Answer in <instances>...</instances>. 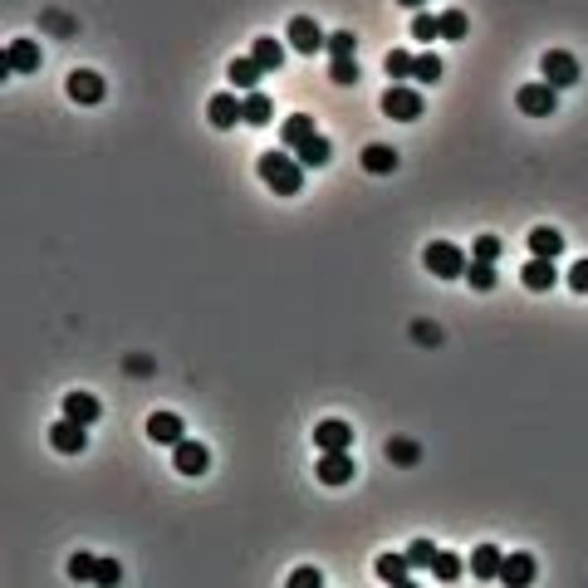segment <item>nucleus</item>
I'll return each mask as SVG.
<instances>
[{"instance_id":"12","label":"nucleus","mask_w":588,"mask_h":588,"mask_svg":"<svg viewBox=\"0 0 588 588\" xmlns=\"http://www.w3.org/2000/svg\"><path fill=\"white\" fill-rule=\"evenodd\" d=\"M103 93H108L103 74H93V69H74V74H69V99H74V103L93 108V103H103Z\"/></svg>"},{"instance_id":"39","label":"nucleus","mask_w":588,"mask_h":588,"mask_svg":"<svg viewBox=\"0 0 588 588\" xmlns=\"http://www.w3.org/2000/svg\"><path fill=\"white\" fill-rule=\"evenodd\" d=\"M285 588H324V574L314 569V564H299V569L285 579Z\"/></svg>"},{"instance_id":"27","label":"nucleus","mask_w":588,"mask_h":588,"mask_svg":"<svg viewBox=\"0 0 588 588\" xmlns=\"http://www.w3.org/2000/svg\"><path fill=\"white\" fill-rule=\"evenodd\" d=\"M412 69H417V55H407V49H387V55H383V74L393 83L412 79Z\"/></svg>"},{"instance_id":"21","label":"nucleus","mask_w":588,"mask_h":588,"mask_svg":"<svg viewBox=\"0 0 588 588\" xmlns=\"http://www.w3.org/2000/svg\"><path fill=\"white\" fill-rule=\"evenodd\" d=\"M65 417H74V422H83V427H93L103 417V407H99V397L93 393H69L65 397Z\"/></svg>"},{"instance_id":"14","label":"nucleus","mask_w":588,"mask_h":588,"mask_svg":"<svg viewBox=\"0 0 588 588\" xmlns=\"http://www.w3.org/2000/svg\"><path fill=\"white\" fill-rule=\"evenodd\" d=\"M534 574H540V564H534V554L514 549V554H506V569H500V584H506V588H530V584H534Z\"/></svg>"},{"instance_id":"2","label":"nucleus","mask_w":588,"mask_h":588,"mask_svg":"<svg viewBox=\"0 0 588 588\" xmlns=\"http://www.w3.org/2000/svg\"><path fill=\"white\" fill-rule=\"evenodd\" d=\"M422 265H427V275H437V280H466L471 255L461 246H451V240H432V246L422 250Z\"/></svg>"},{"instance_id":"22","label":"nucleus","mask_w":588,"mask_h":588,"mask_svg":"<svg viewBox=\"0 0 588 588\" xmlns=\"http://www.w3.org/2000/svg\"><path fill=\"white\" fill-rule=\"evenodd\" d=\"M314 133H319V128H314V118H309V113H290V118L280 123V143H285L290 152H294L299 143H309Z\"/></svg>"},{"instance_id":"5","label":"nucleus","mask_w":588,"mask_h":588,"mask_svg":"<svg viewBox=\"0 0 588 588\" xmlns=\"http://www.w3.org/2000/svg\"><path fill=\"white\" fill-rule=\"evenodd\" d=\"M579 59L569 55V49H549V55L540 59V79L544 83H554V89H574L579 83Z\"/></svg>"},{"instance_id":"30","label":"nucleus","mask_w":588,"mask_h":588,"mask_svg":"<svg viewBox=\"0 0 588 588\" xmlns=\"http://www.w3.org/2000/svg\"><path fill=\"white\" fill-rule=\"evenodd\" d=\"M461 574H466V564H461V554L441 549V554H437V564H432V579H437V584H456Z\"/></svg>"},{"instance_id":"17","label":"nucleus","mask_w":588,"mask_h":588,"mask_svg":"<svg viewBox=\"0 0 588 588\" xmlns=\"http://www.w3.org/2000/svg\"><path fill=\"white\" fill-rule=\"evenodd\" d=\"M397 147H387V143H368L363 147V172H373V177H393L397 172Z\"/></svg>"},{"instance_id":"36","label":"nucleus","mask_w":588,"mask_h":588,"mask_svg":"<svg viewBox=\"0 0 588 588\" xmlns=\"http://www.w3.org/2000/svg\"><path fill=\"white\" fill-rule=\"evenodd\" d=\"M359 59H329V79L333 83H343V89H349V83H359Z\"/></svg>"},{"instance_id":"33","label":"nucleus","mask_w":588,"mask_h":588,"mask_svg":"<svg viewBox=\"0 0 588 588\" xmlns=\"http://www.w3.org/2000/svg\"><path fill=\"white\" fill-rule=\"evenodd\" d=\"M353 49H359V35H353V30H333L329 35V59H353Z\"/></svg>"},{"instance_id":"15","label":"nucleus","mask_w":588,"mask_h":588,"mask_svg":"<svg viewBox=\"0 0 588 588\" xmlns=\"http://www.w3.org/2000/svg\"><path fill=\"white\" fill-rule=\"evenodd\" d=\"M500 569H506V554H500L496 544H476V549H471V579L490 584V579H500Z\"/></svg>"},{"instance_id":"31","label":"nucleus","mask_w":588,"mask_h":588,"mask_svg":"<svg viewBox=\"0 0 588 588\" xmlns=\"http://www.w3.org/2000/svg\"><path fill=\"white\" fill-rule=\"evenodd\" d=\"M466 30H471V20H466V10H441V39H466Z\"/></svg>"},{"instance_id":"3","label":"nucleus","mask_w":588,"mask_h":588,"mask_svg":"<svg viewBox=\"0 0 588 588\" xmlns=\"http://www.w3.org/2000/svg\"><path fill=\"white\" fill-rule=\"evenodd\" d=\"M422 108H427V99H422V89H417V83H387V93H383V118L417 123V118H422Z\"/></svg>"},{"instance_id":"28","label":"nucleus","mask_w":588,"mask_h":588,"mask_svg":"<svg viewBox=\"0 0 588 588\" xmlns=\"http://www.w3.org/2000/svg\"><path fill=\"white\" fill-rule=\"evenodd\" d=\"M441 74H446V65L427 49V55H417V69H412V79H417V89H432V83H441Z\"/></svg>"},{"instance_id":"40","label":"nucleus","mask_w":588,"mask_h":588,"mask_svg":"<svg viewBox=\"0 0 588 588\" xmlns=\"http://www.w3.org/2000/svg\"><path fill=\"white\" fill-rule=\"evenodd\" d=\"M93 584H99V588H118V584H123L118 559H99V574H93Z\"/></svg>"},{"instance_id":"16","label":"nucleus","mask_w":588,"mask_h":588,"mask_svg":"<svg viewBox=\"0 0 588 588\" xmlns=\"http://www.w3.org/2000/svg\"><path fill=\"white\" fill-rule=\"evenodd\" d=\"M147 437H152L157 446H177V441H186L182 417H177V412H152V417H147Z\"/></svg>"},{"instance_id":"26","label":"nucleus","mask_w":588,"mask_h":588,"mask_svg":"<svg viewBox=\"0 0 588 588\" xmlns=\"http://www.w3.org/2000/svg\"><path fill=\"white\" fill-rule=\"evenodd\" d=\"M275 118V99H270V93H246V123L250 128H265V123Z\"/></svg>"},{"instance_id":"8","label":"nucleus","mask_w":588,"mask_h":588,"mask_svg":"<svg viewBox=\"0 0 588 588\" xmlns=\"http://www.w3.org/2000/svg\"><path fill=\"white\" fill-rule=\"evenodd\" d=\"M353 451H319V466H314V476L324 480V486H349L353 480Z\"/></svg>"},{"instance_id":"7","label":"nucleus","mask_w":588,"mask_h":588,"mask_svg":"<svg viewBox=\"0 0 588 588\" xmlns=\"http://www.w3.org/2000/svg\"><path fill=\"white\" fill-rule=\"evenodd\" d=\"M290 49H299V55H319V49H329V35L319 30V20L314 15H294L290 20Z\"/></svg>"},{"instance_id":"24","label":"nucleus","mask_w":588,"mask_h":588,"mask_svg":"<svg viewBox=\"0 0 588 588\" xmlns=\"http://www.w3.org/2000/svg\"><path fill=\"white\" fill-rule=\"evenodd\" d=\"M294 157H299V162H304V172H309V167H329L333 147H329V138H324V133H314L309 143H299V147H294Z\"/></svg>"},{"instance_id":"41","label":"nucleus","mask_w":588,"mask_h":588,"mask_svg":"<svg viewBox=\"0 0 588 588\" xmlns=\"http://www.w3.org/2000/svg\"><path fill=\"white\" fill-rule=\"evenodd\" d=\"M569 290H574V294H588V255H579V260L569 265Z\"/></svg>"},{"instance_id":"32","label":"nucleus","mask_w":588,"mask_h":588,"mask_svg":"<svg viewBox=\"0 0 588 588\" xmlns=\"http://www.w3.org/2000/svg\"><path fill=\"white\" fill-rule=\"evenodd\" d=\"M437 544L432 540H412V544H407V564H412V569H432V564H437Z\"/></svg>"},{"instance_id":"23","label":"nucleus","mask_w":588,"mask_h":588,"mask_svg":"<svg viewBox=\"0 0 588 588\" xmlns=\"http://www.w3.org/2000/svg\"><path fill=\"white\" fill-rule=\"evenodd\" d=\"M5 65L15 69V74H30V69H39V45H35V39H10V49H5Z\"/></svg>"},{"instance_id":"20","label":"nucleus","mask_w":588,"mask_h":588,"mask_svg":"<svg viewBox=\"0 0 588 588\" xmlns=\"http://www.w3.org/2000/svg\"><path fill=\"white\" fill-rule=\"evenodd\" d=\"M530 255L559 260V255H564V230H554V226H534V230H530Z\"/></svg>"},{"instance_id":"44","label":"nucleus","mask_w":588,"mask_h":588,"mask_svg":"<svg viewBox=\"0 0 588 588\" xmlns=\"http://www.w3.org/2000/svg\"><path fill=\"white\" fill-rule=\"evenodd\" d=\"M387 588H422V584H412V579H402V584H387Z\"/></svg>"},{"instance_id":"35","label":"nucleus","mask_w":588,"mask_h":588,"mask_svg":"<svg viewBox=\"0 0 588 588\" xmlns=\"http://www.w3.org/2000/svg\"><path fill=\"white\" fill-rule=\"evenodd\" d=\"M93 574H99V559L79 549V554L69 559V579H74V584H93Z\"/></svg>"},{"instance_id":"18","label":"nucleus","mask_w":588,"mask_h":588,"mask_svg":"<svg viewBox=\"0 0 588 588\" xmlns=\"http://www.w3.org/2000/svg\"><path fill=\"white\" fill-rule=\"evenodd\" d=\"M250 59H255L265 74H275V69H285V39H275V35H260L255 45H250Z\"/></svg>"},{"instance_id":"13","label":"nucleus","mask_w":588,"mask_h":588,"mask_svg":"<svg viewBox=\"0 0 588 588\" xmlns=\"http://www.w3.org/2000/svg\"><path fill=\"white\" fill-rule=\"evenodd\" d=\"M172 466L182 471V476H206V466H212V451L202 446V441H177L172 446Z\"/></svg>"},{"instance_id":"42","label":"nucleus","mask_w":588,"mask_h":588,"mask_svg":"<svg viewBox=\"0 0 588 588\" xmlns=\"http://www.w3.org/2000/svg\"><path fill=\"white\" fill-rule=\"evenodd\" d=\"M412 333H417V343H437V339H441L432 324H412Z\"/></svg>"},{"instance_id":"11","label":"nucleus","mask_w":588,"mask_h":588,"mask_svg":"<svg viewBox=\"0 0 588 588\" xmlns=\"http://www.w3.org/2000/svg\"><path fill=\"white\" fill-rule=\"evenodd\" d=\"M314 446L319 451H353V422H343V417H324V422L314 427Z\"/></svg>"},{"instance_id":"10","label":"nucleus","mask_w":588,"mask_h":588,"mask_svg":"<svg viewBox=\"0 0 588 588\" xmlns=\"http://www.w3.org/2000/svg\"><path fill=\"white\" fill-rule=\"evenodd\" d=\"M520 285L534 290V294H549L554 285H559V265H554V260H544V255H530V260L520 265Z\"/></svg>"},{"instance_id":"1","label":"nucleus","mask_w":588,"mask_h":588,"mask_svg":"<svg viewBox=\"0 0 588 588\" xmlns=\"http://www.w3.org/2000/svg\"><path fill=\"white\" fill-rule=\"evenodd\" d=\"M255 172H260V182H265L275 196H294L304 186V162L299 157H290V152H265Z\"/></svg>"},{"instance_id":"19","label":"nucleus","mask_w":588,"mask_h":588,"mask_svg":"<svg viewBox=\"0 0 588 588\" xmlns=\"http://www.w3.org/2000/svg\"><path fill=\"white\" fill-rule=\"evenodd\" d=\"M260 74H265V69H260L250 55H236V59L226 65V79H230V89H246V93H255Z\"/></svg>"},{"instance_id":"25","label":"nucleus","mask_w":588,"mask_h":588,"mask_svg":"<svg viewBox=\"0 0 588 588\" xmlns=\"http://www.w3.org/2000/svg\"><path fill=\"white\" fill-rule=\"evenodd\" d=\"M373 574H377L383 584H402L407 574H412V564H407V554H377Z\"/></svg>"},{"instance_id":"29","label":"nucleus","mask_w":588,"mask_h":588,"mask_svg":"<svg viewBox=\"0 0 588 588\" xmlns=\"http://www.w3.org/2000/svg\"><path fill=\"white\" fill-rule=\"evenodd\" d=\"M466 285L476 290V294H490V290L500 285L496 265H486V260H471V270H466Z\"/></svg>"},{"instance_id":"37","label":"nucleus","mask_w":588,"mask_h":588,"mask_svg":"<svg viewBox=\"0 0 588 588\" xmlns=\"http://www.w3.org/2000/svg\"><path fill=\"white\" fill-rule=\"evenodd\" d=\"M412 35L422 39V45H432V39H441V15H427V10H422V15L412 20Z\"/></svg>"},{"instance_id":"34","label":"nucleus","mask_w":588,"mask_h":588,"mask_svg":"<svg viewBox=\"0 0 588 588\" xmlns=\"http://www.w3.org/2000/svg\"><path fill=\"white\" fill-rule=\"evenodd\" d=\"M500 255H506L500 236H476V246H471V260H486V265H496Z\"/></svg>"},{"instance_id":"6","label":"nucleus","mask_w":588,"mask_h":588,"mask_svg":"<svg viewBox=\"0 0 588 588\" xmlns=\"http://www.w3.org/2000/svg\"><path fill=\"white\" fill-rule=\"evenodd\" d=\"M206 123L220 133L246 123V99H236V93H212V99H206Z\"/></svg>"},{"instance_id":"38","label":"nucleus","mask_w":588,"mask_h":588,"mask_svg":"<svg viewBox=\"0 0 588 588\" xmlns=\"http://www.w3.org/2000/svg\"><path fill=\"white\" fill-rule=\"evenodd\" d=\"M387 456H393L397 466H417V441H407V437H393V441H387Z\"/></svg>"},{"instance_id":"9","label":"nucleus","mask_w":588,"mask_h":588,"mask_svg":"<svg viewBox=\"0 0 588 588\" xmlns=\"http://www.w3.org/2000/svg\"><path fill=\"white\" fill-rule=\"evenodd\" d=\"M49 446L65 451V456H79V451H89V427L74 422V417H59V422L49 427Z\"/></svg>"},{"instance_id":"4","label":"nucleus","mask_w":588,"mask_h":588,"mask_svg":"<svg viewBox=\"0 0 588 588\" xmlns=\"http://www.w3.org/2000/svg\"><path fill=\"white\" fill-rule=\"evenodd\" d=\"M514 103H520L524 118H549V113L559 108V89H554V83H544V79L520 83V89H514Z\"/></svg>"},{"instance_id":"43","label":"nucleus","mask_w":588,"mask_h":588,"mask_svg":"<svg viewBox=\"0 0 588 588\" xmlns=\"http://www.w3.org/2000/svg\"><path fill=\"white\" fill-rule=\"evenodd\" d=\"M397 5H402V10H422L427 0H397Z\"/></svg>"}]
</instances>
